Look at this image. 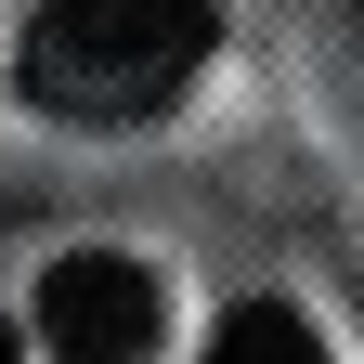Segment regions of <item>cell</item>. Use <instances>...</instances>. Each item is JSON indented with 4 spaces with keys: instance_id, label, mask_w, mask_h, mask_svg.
Segmentation results:
<instances>
[{
    "instance_id": "1",
    "label": "cell",
    "mask_w": 364,
    "mask_h": 364,
    "mask_svg": "<svg viewBox=\"0 0 364 364\" xmlns=\"http://www.w3.org/2000/svg\"><path fill=\"white\" fill-rule=\"evenodd\" d=\"M208 39H221L208 0H39L14 78H26V105L65 117V130H144L169 91L208 65Z\"/></svg>"
},
{
    "instance_id": "2",
    "label": "cell",
    "mask_w": 364,
    "mask_h": 364,
    "mask_svg": "<svg viewBox=\"0 0 364 364\" xmlns=\"http://www.w3.org/2000/svg\"><path fill=\"white\" fill-rule=\"evenodd\" d=\"M39 338H53V364H144L156 351V273L117 247H65L39 273Z\"/></svg>"
},
{
    "instance_id": "3",
    "label": "cell",
    "mask_w": 364,
    "mask_h": 364,
    "mask_svg": "<svg viewBox=\"0 0 364 364\" xmlns=\"http://www.w3.org/2000/svg\"><path fill=\"white\" fill-rule=\"evenodd\" d=\"M208 364H326V338H312V312H287V299H235L208 326Z\"/></svg>"
},
{
    "instance_id": "4",
    "label": "cell",
    "mask_w": 364,
    "mask_h": 364,
    "mask_svg": "<svg viewBox=\"0 0 364 364\" xmlns=\"http://www.w3.org/2000/svg\"><path fill=\"white\" fill-rule=\"evenodd\" d=\"M0 364H14V326H0Z\"/></svg>"
},
{
    "instance_id": "5",
    "label": "cell",
    "mask_w": 364,
    "mask_h": 364,
    "mask_svg": "<svg viewBox=\"0 0 364 364\" xmlns=\"http://www.w3.org/2000/svg\"><path fill=\"white\" fill-rule=\"evenodd\" d=\"M351 26H364V0H351Z\"/></svg>"
}]
</instances>
